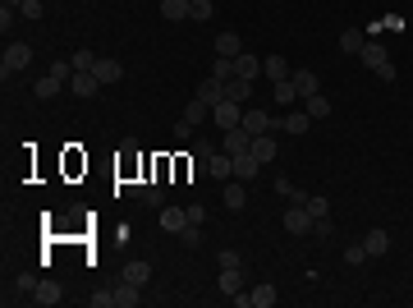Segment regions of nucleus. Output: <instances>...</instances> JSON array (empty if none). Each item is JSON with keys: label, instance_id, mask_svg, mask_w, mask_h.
Returning <instances> with one entry per match:
<instances>
[{"label": "nucleus", "instance_id": "obj_1", "mask_svg": "<svg viewBox=\"0 0 413 308\" xmlns=\"http://www.w3.org/2000/svg\"><path fill=\"white\" fill-rule=\"evenodd\" d=\"M359 60H363V65H368L372 74L381 78V83H391V78H395V65H391V51H386V46H381V42H363Z\"/></svg>", "mask_w": 413, "mask_h": 308}, {"label": "nucleus", "instance_id": "obj_2", "mask_svg": "<svg viewBox=\"0 0 413 308\" xmlns=\"http://www.w3.org/2000/svg\"><path fill=\"white\" fill-rule=\"evenodd\" d=\"M28 65H33V46L28 42H10L5 46V60H0L5 74H19V69H28Z\"/></svg>", "mask_w": 413, "mask_h": 308}, {"label": "nucleus", "instance_id": "obj_3", "mask_svg": "<svg viewBox=\"0 0 413 308\" xmlns=\"http://www.w3.org/2000/svg\"><path fill=\"white\" fill-rule=\"evenodd\" d=\"M211 120L220 124V129H239L243 124V110H239V101H220V106H211Z\"/></svg>", "mask_w": 413, "mask_h": 308}, {"label": "nucleus", "instance_id": "obj_4", "mask_svg": "<svg viewBox=\"0 0 413 308\" xmlns=\"http://www.w3.org/2000/svg\"><path fill=\"white\" fill-rule=\"evenodd\" d=\"M243 129L257 138V133H276V129H280V120L266 115V110H243Z\"/></svg>", "mask_w": 413, "mask_h": 308}, {"label": "nucleus", "instance_id": "obj_5", "mask_svg": "<svg viewBox=\"0 0 413 308\" xmlns=\"http://www.w3.org/2000/svg\"><path fill=\"white\" fill-rule=\"evenodd\" d=\"M313 226H317V217H313L308 207H299V203H294V207L285 212V230H290V235H308Z\"/></svg>", "mask_w": 413, "mask_h": 308}, {"label": "nucleus", "instance_id": "obj_6", "mask_svg": "<svg viewBox=\"0 0 413 308\" xmlns=\"http://www.w3.org/2000/svg\"><path fill=\"white\" fill-rule=\"evenodd\" d=\"M290 83H294V92H299V101H308L313 92H322V78H317L313 69H299V74H290Z\"/></svg>", "mask_w": 413, "mask_h": 308}, {"label": "nucleus", "instance_id": "obj_7", "mask_svg": "<svg viewBox=\"0 0 413 308\" xmlns=\"http://www.w3.org/2000/svg\"><path fill=\"white\" fill-rule=\"evenodd\" d=\"M216 290H220V295H239V290H243V267H220Z\"/></svg>", "mask_w": 413, "mask_h": 308}, {"label": "nucleus", "instance_id": "obj_8", "mask_svg": "<svg viewBox=\"0 0 413 308\" xmlns=\"http://www.w3.org/2000/svg\"><path fill=\"white\" fill-rule=\"evenodd\" d=\"M262 175V161L253 152H234V179H257Z\"/></svg>", "mask_w": 413, "mask_h": 308}, {"label": "nucleus", "instance_id": "obj_9", "mask_svg": "<svg viewBox=\"0 0 413 308\" xmlns=\"http://www.w3.org/2000/svg\"><path fill=\"white\" fill-rule=\"evenodd\" d=\"M197 97H202L206 106H220V101H225V83H220V78H211V74H206L202 83H197Z\"/></svg>", "mask_w": 413, "mask_h": 308}, {"label": "nucleus", "instance_id": "obj_10", "mask_svg": "<svg viewBox=\"0 0 413 308\" xmlns=\"http://www.w3.org/2000/svg\"><path fill=\"white\" fill-rule=\"evenodd\" d=\"M28 299H33V304H42V308H51V304H60L65 295H60V286H55V281H37Z\"/></svg>", "mask_w": 413, "mask_h": 308}, {"label": "nucleus", "instance_id": "obj_11", "mask_svg": "<svg viewBox=\"0 0 413 308\" xmlns=\"http://www.w3.org/2000/svg\"><path fill=\"white\" fill-rule=\"evenodd\" d=\"M92 74H97V78H101V88H106V83H120V78H124V65H120V60H110V55H101Z\"/></svg>", "mask_w": 413, "mask_h": 308}, {"label": "nucleus", "instance_id": "obj_12", "mask_svg": "<svg viewBox=\"0 0 413 308\" xmlns=\"http://www.w3.org/2000/svg\"><path fill=\"white\" fill-rule=\"evenodd\" d=\"M363 249H368V258H381V254H391V235H386V230L377 226V230H368V235H363Z\"/></svg>", "mask_w": 413, "mask_h": 308}, {"label": "nucleus", "instance_id": "obj_13", "mask_svg": "<svg viewBox=\"0 0 413 308\" xmlns=\"http://www.w3.org/2000/svg\"><path fill=\"white\" fill-rule=\"evenodd\" d=\"M184 226H188V207H161V230L179 235Z\"/></svg>", "mask_w": 413, "mask_h": 308}, {"label": "nucleus", "instance_id": "obj_14", "mask_svg": "<svg viewBox=\"0 0 413 308\" xmlns=\"http://www.w3.org/2000/svg\"><path fill=\"white\" fill-rule=\"evenodd\" d=\"M69 88H74V97H97L101 78L97 74H74V78H69Z\"/></svg>", "mask_w": 413, "mask_h": 308}, {"label": "nucleus", "instance_id": "obj_15", "mask_svg": "<svg viewBox=\"0 0 413 308\" xmlns=\"http://www.w3.org/2000/svg\"><path fill=\"white\" fill-rule=\"evenodd\" d=\"M220 198H225V207H230V212H243V207H248V189H243V179H239V184L230 179Z\"/></svg>", "mask_w": 413, "mask_h": 308}, {"label": "nucleus", "instance_id": "obj_16", "mask_svg": "<svg viewBox=\"0 0 413 308\" xmlns=\"http://www.w3.org/2000/svg\"><path fill=\"white\" fill-rule=\"evenodd\" d=\"M206 175H216V179H234V156H230V152H216L211 161H206Z\"/></svg>", "mask_w": 413, "mask_h": 308}, {"label": "nucleus", "instance_id": "obj_17", "mask_svg": "<svg viewBox=\"0 0 413 308\" xmlns=\"http://www.w3.org/2000/svg\"><path fill=\"white\" fill-rule=\"evenodd\" d=\"M257 74H262V60H257V55H248V51L234 55V78H248V83H253Z\"/></svg>", "mask_w": 413, "mask_h": 308}, {"label": "nucleus", "instance_id": "obj_18", "mask_svg": "<svg viewBox=\"0 0 413 308\" xmlns=\"http://www.w3.org/2000/svg\"><path fill=\"white\" fill-rule=\"evenodd\" d=\"M248 147H253V133L243 129V124H239V129H225V152L230 156H234V152H248Z\"/></svg>", "mask_w": 413, "mask_h": 308}, {"label": "nucleus", "instance_id": "obj_19", "mask_svg": "<svg viewBox=\"0 0 413 308\" xmlns=\"http://www.w3.org/2000/svg\"><path fill=\"white\" fill-rule=\"evenodd\" d=\"M206 115H211V106H206L202 97H193V101H188V106H184V115H179V120H184L188 129H197V124H202Z\"/></svg>", "mask_w": 413, "mask_h": 308}, {"label": "nucleus", "instance_id": "obj_20", "mask_svg": "<svg viewBox=\"0 0 413 308\" xmlns=\"http://www.w3.org/2000/svg\"><path fill=\"white\" fill-rule=\"evenodd\" d=\"M276 299H280V295H276L271 281H262V286H253V290H248V304H253V308H271Z\"/></svg>", "mask_w": 413, "mask_h": 308}, {"label": "nucleus", "instance_id": "obj_21", "mask_svg": "<svg viewBox=\"0 0 413 308\" xmlns=\"http://www.w3.org/2000/svg\"><path fill=\"white\" fill-rule=\"evenodd\" d=\"M216 55H225V60L243 55V37H239V33H220V37H216Z\"/></svg>", "mask_w": 413, "mask_h": 308}, {"label": "nucleus", "instance_id": "obj_22", "mask_svg": "<svg viewBox=\"0 0 413 308\" xmlns=\"http://www.w3.org/2000/svg\"><path fill=\"white\" fill-rule=\"evenodd\" d=\"M115 304H120V308H138V304H142V286H133V281H120V290H115Z\"/></svg>", "mask_w": 413, "mask_h": 308}, {"label": "nucleus", "instance_id": "obj_23", "mask_svg": "<svg viewBox=\"0 0 413 308\" xmlns=\"http://www.w3.org/2000/svg\"><path fill=\"white\" fill-rule=\"evenodd\" d=\"M308 124H313L308 110H290V115H280V129L285 133H308Z\"/></svg>", "mask_w": 413, "mask_h": 308}, {"label": "nucleus", "instance_id": "obj_24", "mask_svg": "<svg viewBox=\"0 0 413 308\" xmlns=\"http://www.w3.org/2000/svg\"><path fill=\"white\" fill-rule=\"evenodd\" d=\"M262 74L271 78V83H280V78H290V65H285V55H266V60H262Z\"/></svg>", "mask_w": 413, "mask_h": 308}, {"label": "nucleus", "instance_id": "obj_25", "mask_svg": "<svg viewBox=\"0 0 413 308\" xmlns=\"http://www.w3.org/2000/svg\"><path fill=\"white\" fill-rule=\"evenodd\" d=\"M248 152L257 156L262 166H266V161H276V143H271V133H257V138H253V147H248Z\"/></svg>", "mask_w": 413, "mask_h": 308}, {"label": "nucleus", "instance_id": "obj_26", "mask_svg": "<svg viewBox=\"0 0 413 308\" xmlns=\"http://www.w3.org/2000/svg\"><path fill=\"white\" fill-rule=\"evenodd\" d=\"M147 276H152V263H142V258L124 263V281H133V286H147Z\"/></svg>", "mask_w": 413, "mask_h": 308}, {"label": "nucleus", "instance_id": "obj_27", "mask_svg": "<svg viewBox=\"0 0 413 308\" xmlns=\"http://www.w3.org/2000/svg\"><path fill=\"white\" fill-rule=\"evenodd\" d=\"M225 97H230V101H239V106H243V101L253 97V83H248V78H225Z\"/></svg>", "mask_w": 413, "mask_h": 308}, {"label": "nucleus", "instance_id": "obj_28", "mask_svg": "<svg viewBox=\"0 0 413 308\" xmlns=\"http://www.w3.org/2000/svg\"><path fill=\"white\" fill-rule=\"evenodd\" d=\"M363 42H368V33H359V28H345V33H340V51L345 55H359Z\"/></svg>", "mask_w": 413, "mask_h": 308}, {"label": "nucleus", "instance_id": "obj_29", "mask_svg": "<svg viewBox=\"0 0 413 308\" xmlns=\"http://www.w3.org/2000/svg\"><path fill=\"white\" fill-rule=\"evenodd\" d=\"M138 198L147 203V207H165V184H161V179H156V184H142Z\"/></svg>", "mask_w": 413, "mask_h": 308}, {"label": "nucleus", "instance_id": "obj_30", "mask_svg": "<svg viewBox=\"0 0 413 308\" xmlns=\"http://www.w3.org/2000/svg\"><path fill=\"white\" fill-rule=\"evenodd\" d=\"M161 19H165V23L188 19V0H161Z\"/></svg>", "mask_w": 413, "mask_h": 308}, {"label": "nucleus", "instance_id": "obj_31", "mask_svg": "<svg viewBox=\"0 0 413 308\" xmlns=\"http://www.w3.org/2000/svg\"><path fill=\"white\" fill-rule=\"evenodd\" d=\"M60 88H65V78H55V74H46V78H37V97H42V101H51V97H60Z\"/></svg>", "mask_w": 413, "mask_h": 308}, {"label": "nucleus", "instance_id": "obj_32", "mask_svg": "<svg viewBox=\"0 0 413 308\" xmlns=\"http://www.w3.org/2000/svg\"><path fill=\"white\" fill-rule=\"evenodd\" d=\"M211 14H216V0H188V19L193 23H206Z\"/></svg>", "mask_w": 413, "mask_h": 308}, {"label": "nucleus", "instance_id": "obj_33", "mask_svg": "<svg viewBox=\"0 0 413 308\" xmlns=\"http://www.w3.org/2000/svg\"><path fill=\"white\" fill-rule=\"evenodd\" d=\"M303 110H308V115H313V120H326V115H331V101L322 97V92H313V97L303 101Z\"/></svg>", "mask_w": 413, "mask_h": 308}, {"label": "nucleus", "instance_id": "obj_34", "mask_svg": "<svg viewBox=\"0 0 413 308\" xmlns=\"http://www.w3.org/2000/svg\"><path fill=\"white\" fill-rule=\"evenodd\" d=\"M271 92H276V106H294V101H299V92H294V83H290V78L271 83Z\"/></svg>", "mask_w": 413, "mask_h": 308}, {"label": "nucleus", "instance_id": "obj_35", "mask_svg": "<svg viewBox=\"0 0 413 308\" xmlns=\"http://www.w3.org/2000/svg\"><path fill=\"white\" fill-rule=\"evenodd\" d=\"M97 60H101V55H92V51H78V55H69V65H74V74H92V69H97Z\"/></svg>", "mask_w": 413, "mask_h": 308}, {"label": "nucleus", "instance_id": "obj_36", "mask_svg": "<svg viewBox=\"0 0 413 308\" xmlns=\"http://www.w3.org/2000/svg\"><path fill=\"white\" fill-rule=\"evenodd\" d=\"M174 240L184 244V249H197V244H202V230H197V221H188V226H184L179 235H174Z\"/></svg>", "mask_w": 413, "mask_h": 308}, {"label": "nucleus", "instance_id": "obj_37", "mask_svg": "<svg viewBox=\"0 0 413 308\" xmlns=\"http://www.w3.org/2000/svg\"><path fill=\"white\" fill-rule=\"evenodd\" d=\"M308 212H313V217L322 221V217H331V203L322 198V193H308Z\"/></svg>", "mask_w": 413, "mask_h": 308}, {"label": "nucleus", "instance_id": "obj_38", "mask_svg": "<svg viewBox=\"0 0 413 308\" xmlns=\"http://www.w3.org/2000/svg\"><path fill=\"white\" fill-rule=\"evenodd\" d=\"M345 263L349 267H363V263H368V249H363V244H349V249H345Z\"/></svg>", "mask_w": 413, "mask_h": 308}, {"label": "nucleus", "instance_id": "obj_39", "mask_svg": "<svg viewBox=\"0 0 413 308\" xmlns=\"http://www.w3.org/2000/svg\"><path fill=\"white\" fill-rule=\"evenodd\" d=\"M14 10H19L14 0H5V5H0V28H5V37H10V28H14Z\"/></svg>", "mask_w": 413, "mask_h": 308}, {"label": "nucleus", "instance_id": "obj_40", "mask_svg": "<svg viewBox=\"0 0 413 308\" xmlns=\"http://www.w3.org/2000/svg\"><path fill=\"white\" fill-rule=\"evenodd\" d=\"M42 10H46L42 0H19V14H23V19H42Z\"/></svg>", "mask_w": 413, "mask_h": 308}, {"label": "nucleus", "instance_id": "obj_41", "mask_svg": "<svg viewBox=\"0 0 413 308\" xmlns=\"http://www.w3.org/2000/svg\"><path fill=\"white\" fill-rule=\"evenodd\" d=\"M92 308H115V290H97V295H92Z\"/></svg>", "mask_w": 413, "mask_h": 308}, {"label": "nucleus", "instance_id": "obj_42", "mask_svg": "<svg viewBox=\"0 0 413 308\" xmlns=\"http://www.w3.org/2000/svg\"><path fill=\"white\" fill-rule=\"evenodd\" d=\"M193 152H197V161H211V156H216V143H193Z\"/></svg>", "mask_w": 413, "mask_h": 308}, {"label": "nucleus", "instance_id": "obj_43", "mask_svg": "<svg viewBox=\"0 0 413 308\" xmlns=\"http://www.w3.org/2000/svg\"><path fill=\"white\" fill-rule=\"evenodd\" d=\"M216 263H220V267H243V258H239V254H234V249H225V254H220V258H216Z\"/></svg>", "mask_w": 413, "mask_h": 308}, {"label": "nucleus", "instance_id": "obj_44", "mask_svg": "<svg viewBox=\"0 0 413 308\" xmlns=\"http://www.w3.org/2000/svg\"><path fill=\"white\" fill-rule=\"evenodd\" d=\"M14 5H19V0H14Z\"/></svg>", "mask_w": 413, "mask_h": 308}]
</instances>
